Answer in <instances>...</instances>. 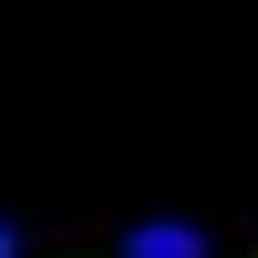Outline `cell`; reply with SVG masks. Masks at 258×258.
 I'll list each match as a JSON object with an SVG mask.
<instances>
[{"mask_svg":"<svg viewBox=\"0 0 258 258\" xmlns=\"http://www.w3.org/2000/svg\"><path fill=\"white\" fill-rule=\"evenodd\" d=\"M211 239L191 230V220H144V230H124L115 239V258H201Z\"/></svg>","mask_w":258,"mask_h":258,"instance_id":"1","label":"cell"},{"mask_svg":"<svg viewBox=\"0 0 258 258\" xmlns=\"http://www.w3.org/2000/svg\"><path fill=\"white\" fill-rule=\"evenodd\" d=\"M0 258H19V230H10V220H0Z\"/></svg>","mask_w":258,"mask_h":258,"instance_id":"2","label":"cell"}]
</instances>
